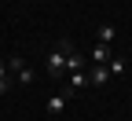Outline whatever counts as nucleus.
<instances>
[{"label":"nucleus","mask_w":132,"mask_h":121,"mask_svg":"<svg viewBox=\"0 0 132 121\" xmlns=\"http://www.w3.org/2000/svg\"><path fill=\"white\" fill-rule=\"evenodd\" d=\"M77 70H85V59H81L77 51H70V55H66V74H77Z\"/></svg>","instance_id":"6"},{"label":"nucleus","mask_w":132,"mask_h":121,"mask_svg":"<svg viewBox=\"0 0 132 121\" xmlns=\"http://www.w3.org/2000/svg\"><path fill=\"white\" fill-rule=\"evenodd\" d=\"M44 62H48V74L59 77V74L66 70V51H59V48H55V51H48V59H44Z\"/></svg>","instance_id":"1"},{"label":"nucleus","mask_w":132,"mask_h":121,"mask_svg":"<svg viewBox=\"0 0 132 121\" xmlns=\"http://www.w3.org/2000/svg\"><path fill=\"white\" fill-rule=\"evenodd\" d=\"M114 37H118V29H114L110 22H103V26H99V44H110Z\"/></svg>","instance_id":"7"},{"label":"nucleus","mask_w":132,"mask_h":121,"mask_svg":"<svg viewBox=\"0 0 132 121\" xmlns=\"http://www.w3.org/2000/svg\"><path fill=\"white\" fill-rule=\"evenodd\" d=\"M70 99H73V95L66 92V88H62V92H55L52 99H48V114H62V107H66Z\"/></svg>","instance_id":"3"},{"label":"nucleus","mask_w":132,"mask_h":121,"mask_svg":"<svg viewBox=\"0 0 132 121\" xmlns=\"http://www.w3.org/2000/svg\"><path fill=\"white\" fill-rule=\"evenodd\" d=\"M4 92H7V84H4V81H0V95H4Z\"/></svg>","instance_id":"11"},{"label":"nucleus","mask_w":132,"mask_h":121,"mask_svg":"<svg viewBox=\"0 0 132 121\" xmlns=\"http://www.w3.org/2000/svg\"><path fill=\"white\" fill-rule=\"evenodd\" d=\"M106 70H110V77H114V74H125V59H110Z\"/></svg>","instance_id":"8"},{"label":"nucleus","mask_w":132,"mask_h":121,"mask_svg":"<svg viewBox=\"0 0 132 121\" xmlns=\"http://www.w3.org/2000/svg\"><path fill=\"white\" fill-rule=\"evenodd\" d=\"M114 55H110V44H95L92 48V62H99V66H106Z\"/></svg>","instance_id":"4"},{"label":"nucleus","mask_w":132,"mask_h":121,"mask_svg":"<svg viewBox=\"0 0 132 121\" xmlns=\"http://www.w3.org/2000/svg\"><path fill=\"white\" fill-rule=\"evenodd\" d=\"M4 74H7V70H4V59H0V81H4Z\"/></svg>","instance_id":"10"},{"label":"nucleus","mask_w":132,"mask_h":121,"mask_svg":"<svg viewBox=\"0 0 132 121\" xmlns=\"http://www.w3.org/2000/svg\"><path fill=\"white\" fill-rule=\"evenodd\" d=\"M7 66H11V70H15V74H22V70H26V59H22V55H15V59H11Z\"/></svg>","instance_id":"9"},{"label":"nucleus","mask_w":132,"mask_h":121,"mask_svg":"<svg viewBox=\"0 0 132 121\" xmlns=\"http://www.w3.org/2000/svg\"><path fill=\"white\" fill-rule=\"evenodd\" d=\"M88 84H95V88H106V84H110V70L95 62L92 70H88Z\"/></svg>","instance_id":"2"},{"label":"nucleus","mask_w":132,"mask_h":121,"mask_svg":"<svg viewBox=\"0 0 132 121\" xmlns=\"http://www.w3.org/2000/svg\"><path fill=\"white\" fill-rule=\"evenodd\" d=\"M85 84H88V74H85V70H77V74H70V84H66V92L73 95L77 88H85Z\"/></svg>","instance_id":"5"}]
</instances>
